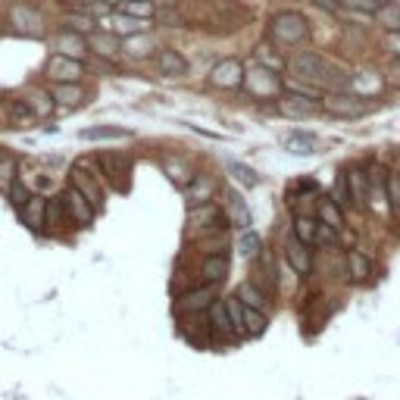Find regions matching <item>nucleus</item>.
Segmentation results:
<instances>
[{
    "label": "nucleus",
    "mask_w": 400,
    "mask_h": 400,
    "mask_svg": "<svg viewBox=\"0 0 400 400\" xmlns=\"http://www.w3.org/2000/svg\"><path fill=\"white\" fill-rule=\"evenodd\" d=\"M222 210H225V219L229 225H235V229H250L253 225V216H250V207H247V200L241 198V191H235V188H222Z\"/></svg>",
    "instance_id": "f8f14e48"
},
{
    "label": "nucleus",
    "mask_w": 400,
    "mask_h": 400,
    "mask_svg": "<svg viewBox=\"0 0 400 400\" xmlns=\"http://www.w3.org/2000/svg\"><path fill=\"white\" fill-rule=\"evenodd\" d=\"M6 113H10V122H13L16 128H32L35 122H38V119H35V113L28 110V104H25L23 97H19V100H10Z\"/></svg>",
    "instance_id": "a18cd8bd"
},
{
    "label": "nucleus",
    "mask_w": 400,
    "mask_h": 400,
    "mask_svg": "<svg viewBox=\"0 0 400 400\" xmlns=\"http://www.w3.org/2000/svg\"><path fill=\"white\" fill-rule=\"evenodd\" d=\"M322 97H310V94H281L275 110L279 116H288V119H307V116L322 113Z\"/></svg>",
    "instance_id": "9b49d317"
},
{
    "label": "nucleus",
    "mask_w": 400,
    "mask_h": 400,
    "mask_svg": "<svg viewBox=\"0 0 400 400\" xmlns=\"http://www.w3.org/2000/svg\"><path fill=\"white\" fill-rule=\"evenodd\" d=\"M229 253H203L200 263H198V272H200V281L207 285H222V279L229 275Z\"/></svg>",
    "instance_id": "f3484780"
},
{
    "label": "nucleus",
    "mask_w": 400,
    "mask_h": 400,
    "mask_svg": "<svg viewBox=\"0 0 400 400\" xmlns=\"http://www.w3.org/2000/svg\"><path fill=\"white\" fill-rule=\"evenodd\" d=\"M238 250H241V257H247L253 263V260L263 253V238H260L253 229H244L241 235H238Z\"/></svg>",
    "instance_id": "c03bdc74"
},
{
    "label": "nucleus",
    "mask_w": 400,
    "mask_h": 400,
    "mask_svg": "<svg viewBox=\"0 0 400 400\" xmlns=\"http://www.w3.org/2000/svg\"><path fill=\"white\" fill-rule=\"evenodd\" d=\"M6 198H10V203H13L16 210H23L25 203H28V198H32V188H28L23 178H16V181L10 185V191H6Z\"/></svg>",
    "instance_id": "603ef678"
},
{
    "label": "nucleus",
    "mask_w": 400,
    "mask_h": 400,
    "mask_svg": "<svg viewBox=\"0 0 400 400\" xmlns=\"http://www.w3.org/2000/svg\"><path fill=\"white\" fill-rule=\"evenodd\" d=\"M0 113H4V104H0Z\"/></svg>",
    "instance_id": "052dcab7"
},
{
    "label": "nucleus",
    "mask_w": 400,
    "mask_h": 400,
    "mask_svg": "<svg viewBox=\"0 0 400 400\" xmlns=\"http://www.w3.org/2000/svg\"><path fill=\"white\" fill-rule=\"evenodd\" d=\"M347 181H351L353 207L366 210V200H369V172L363 169V166H353V169H347Z\"/></svg>",
    "instance_id": "c756f323"
},
{
    "label": "nucleus",
    "mask_w": 400,
    "mask_h": 400,
    "mask_svg": "<svg viewBox=\"0 0 400 400\" xmlns=\"http://www.w3.org/2000/svg\"><path fill=\"white\" fill-rule=\"evenodd\" d=\"M384 207H388V172L372 169V172H369V200H366V210L378 213V210H384Z\"/></svg>",
    "instance_id": "b1692460"
},
{
    "label": "nucleus",
    "mask_w": 400,
    "mask_h": 400,
    "mask_svg": "<svg viewBox=\"0 0 400 400\" xmlns=\"http://www.w3.org/2000/svg\"><path fill=\"white\" fill-rule=\"evenodd\" d=\"M181 319V334L188 338V344L194 347H210L213 344V334H210V325H207V313H188V316H178Z\"/></svg>",
    "instance_id": "dca6fc26"
},
{
    "label": "nucleus",
    "mask_w": 400,
    "mask_h": 400,
    "mask_svg": "<svg viewBox=\"0 0 400 400\" xmlns=\"http://www.w3.org/2000/svg\"><path fill=\"white\" fill-rule=\"evenodd\" d=\"M88 50L97 54L100 60H116L122 54V38L113 32H91L88 35Z\"/></svg>",
    "instance_id": "aec40b11"
},
{
    "label": "nucleus",
    "mask_w": 400,
    "mask_h": 400,
    "mask_svg": "<svg viewBox=\"0 0 400 400\" xmlns=\"http://www.w3.org/2000/svg\"><path fill=\"white\" fill-rule=\"evenodd\" d=\"M269 332V313L257 307H244V334L247 338H263Z\"/></svg>",
    "instance_id": "f704fd0d"
},
{
    "label": "nucleus",
    "mask_w": 400,
    "mask_h": 400,
    "mask_svg": "<svg viewBox=\"0 0 400 400\" xmlns=\"http://www.w3.org/2000/svg\"><path fill=\"white\" fill-rule=\"evenodd\" d=\"M238 297L244 301V307H257V310H269V291H263L253 279H247L238 285Z\"/></svg>",
    "instance_id": "72a5a7b5"
},
{
    "label": "nucleus",
    "mask_w": 400,
    "mask_h": 400,
    "mask_svg": "<svg viewBox=\"0 0 400 400\" xmlns=\"http://www.w3.org/2000/svg\"><path fill=\"white\" fill-rule=\"evenodd\" d=\"M244 88L250 91V97H257V100H279L281 94H285V85H281L279 72L260 66L257 60L244 69Z\"/></svg>",
    "instance_id": "20e7f679"
},
{
    "label": "nucleus",
    "mask_w": 400,
    "mask_h": 400,
    "mask_svg": "<svg viewBox=\"0 0 400 400\" xmlns=\"http://www.w3.org/2000/svg\"><path fill=\"white\" fill-rule=\"evenodd\" d=\"M157 72L166 78H185L188 75V60L176 47H159L157 50Z\"/></svg>",
    "instance_id": "a211bd4d"
},
{
    "label": "nucleus",
    "mask_w": 400,
    "mask_h": 400,
    "mask_svg": "<svg viewBox=\"0 0 400 400\" xmlns=\"http://www.w3.org/2000/svg\"><path fill=\"white\" fill-rule=\"evenodd\" d=\"M63 25H66V28H69V32H78V35H85V38H88V35H91V32H97V28H94V25H97V23H94V19H91V16H85V13H82V10H75V13H69V16H66V19H63Z\"/></svg>",
    "instance_id": "de8ad7c7"
},
{
    "label": "nucleus",
    "mask_w": 400,
    "mask_h": 400,
    "mask_svg": "<svg viewBox=\"0 0 400 400\" xmlns=\"http://www.w3.org/2000/svg\"><path fill=\"white\" fill-rule=\"evenodd\" d=\"M100 176L113 185V191H128V176H132V157L119 154V150H104L97 157Z\"/></svg>",
    "instance_id": "423d86ee"
},
{
    "label": "nucleus",
    "mask_w": 400,
    "mask_h": 400,
    "mask_svg": "<svg viewBox=\"0 0 400 400\" xmlns=\"http://www.w3.org/2000/svg\"><path fill=\"white\" fill-rule=\"evenodd\" d=\"M219 181H216L210 172H198L191 181H188L185 188H181V194H185L188 207H198V203H207V200H216V194H219Z\"/></svg>",
    "instance_id": "4468645a"
},
{
    "label": "nucleus",
    "mask_w": 400,
    "mask_h": 400,
    "mask_svg": "<svg viewBox=\"0 0 400 400\" xmlns=\"http://www.w3.org/2000/svg\"><path fill=\"white\" fill-rule=\"evenodd\" d=\"M316 213H319V222L332 225V229H338V231H344V229H347L344 207H338L332 194H325V198H319V203H316Z\"/></svg>",
    "instance_id": "bb28decb"
},
{
    "label": "nucleus",
    "mask_w": 400,
    "mask_h": 400,
    "mask_svg": "<svg viewBox=\"0 0 400 400\" xmlns=\"http://www.w3.org/2000/svg\"><path fill=\"white\" fill-rule=\"evenodd\" d=\"M269 35H272V41H279V44L294 47V44H303V41L310 38V23H307L303 13L281 10L269 19Z\"/></svg>",
    "instance_id": "7ed1b4c3"
},
{
    "label": "nucleus",
    "mask_w": 400,
    "mask_h": 400,
    "mask_svg": "<svg viewBox=\"0 0 400 400\" xmlns=\"http://www.w3.org/2000/svg\"><path fill=\"white\" fill-rule=\"evenodd\" d=\"M147 28H150V19H135L119 10L110 16V32L119 35V38H132V35H141V32H147Z\"/></svg>",
    "instance_id": "c85d7f7f"
},
{
    "label": "nucleus",
    "mask_w": 400,
    "mask_h": 400,
    "mask_svg": "<svg viewBox=\"0 0 400 400\" xmlns=\"http://www.w3.org/2000/svg\"><path fill=\"white\" fill-rule=\"evenodd\" d=\"M225 172L244 188H257L260 185V172L250 169V166L241 163V159H225Z\"/></svg>",
    "instance_id": "4c0bfd02"
},
{
    "label": "nucleus",
    "mask_w": 400,
    "mask_h": 400,
    "mask_svg": "<svg viewBox=\"0 0 400 400\" xmlns=\"http://www.w3.org/2000/svg\"><path fill=\"white\" fill-rule=\"evenodd\" d=\"M222 301H225V310H229L231 329H235L238 341H241V338H247V334H244V301H241V297H238V291H235V294H225Z\"/></svg>",
    "instance_id": "ea45409f"
},
{
    "label": "nucleus",
    "mask_w": 400,
    "mask_h": 400,
    "mask_svg": "<svg viewBox=\"0 0 400 400\" xmlns=\"http://www.w3.org/2000/svg\"><path fill=\"white\" fill-rule=\"evenodd\" d=\"M229 231V219L219 200H207L198 207H188V241H200V238H213Z\"/></svg>",
    "instance_id": "f257e3e1"
},
{
    "label": "nucleus",
    "mask_w": 400,
    "mask_h": 400,
    "mask_svg": "<svg viewBox=\"0 0 400 400\" xmlns=\"http://www.w3.org/2000/svg\"><path fill=\"white\" fill-rule=\"evenodd\" d=\"M116 10L126 13V16H135V19H154L157 16V4H154V0H122Z\"/></svg>",
    "instance_id": "37998d69"
},
{
    "label": "nucleus",
    "mask_w": 400,
    "mask_h": 400,
    "mask_svg": "<svg viewBox=\"0 0 400 400\" xmlns=\"http://www.w3.org/2000/svg\"><path fill=\"white\" fill-rule=\"evenodd\" d=\"M375 23L384 32H400V4L397 0H382L375 10Z\"/></svg>",
    "instance_id": "e433bc0d"
},
{
    "label": "nucleus",
    "mask_w": 400,
    "mask_h": 400,
    "mask_svg": "<svg viewBox=\"0 0 400 400\" xmlns=\"http://www.w3.org/2000/svg\"><path fill=\"white\" fill-rule=\"evenodd\" d=\"M297 191H301V194H310V191H316V181H313V178H303V181H297Z\"/></svg>",
    "instance_id": "4d7b16f0"
},
{
    "label": "nucleus",
    "mask_w": 400,
    "mask_h": 400,
    "mask_svg": "<svg viewBox=\"0 0 400 400\" xmlns=\"http://www.w3.org/2000/svg\"><path fill=\"white\" fill-rule=\"evenodd\" d=\"M288 72L294 82L310 85V88H325L332 78V63L325 56L313 54V50H297L288 60Z\"/></svg>",
    "instance_id": "f03ea898"
},
{
    "label": "nucleus",
    "mask_w": 400,
    "mask_h": 400,
    "mask_svg": "<svg viewBox=\"0 0 400 400\" xmlns=\"http://www.w3.org/2000/svg\"><path fill=\"white\" fill-rule=\"evenodd\" d=\"M63 203H66L69 222L75 225V229H88V225L94 222V216H97V207H94V203L85 198L75 185H69L66 191H63Z\"/></svg>",
    "instance_id": "9d476101"
},
{
    "label": "nucleus",
    "mask_w": 400,
    "mask_h": 400,
    "mask_svg": "<svg viewBox=\"0 0 400 400\" xmlns=\"http://www.w3.org/2000/svg\"><path fill=\"white\" fill-rule=\"evenodd\" d=\"M319 4H329L334 6V10H344V13H351V16H375V10H378V4L382 0H319Z\"/></svg>",
    "instance_id": "7c9ffc66"
},
{
    "label": "nucleus",
    "mask_w": 400,
    "mask_h": 400,
    "mask_svg": "<svg viewBox=\"0 0 400 400\" xmlns=\"http://www.w3.org/2000/svg\"><path fill=\"white\" fill-rule=\"evenodd\" d=\"M19 219H23L32 231L44 229V222H47V198H44V194H32L25 207L19 210Z\"/></svg>",
    "instance_id": "4be33fe9"
},
{
    "label": "nucleus",
    "mask_w": 400,
    "mask_h": 400,
    "mask_svg": "<svg viewBox=\"0 0 400 400\" xmlns=\"http://www.w3.org/2000/svg\"><path fill=\"white\" fill-rule=\"evenodd\" d=\"M66 6H72V10H88V6H94L97 0H63Z\"/></svg>",
    "instance_id": "6e6d98bb"
},
{
    "label": "nucleus",
    "mask_w": 400,
    "mask_h": 400,
    "mask_svg": "<svg viewBox=\"0 0 400 400\" xmlns=\"http://www.w3.org/2000/svg\"><path fill=\"white\" fill-rule=\"evenodd\" d=\"M285 260H288V266L301 275V279H307V275L313 272V250L307 244L297 241V238H291V241L285 244Z\"/></svg>",
    "instance_id": "412c9836"
},
{
    "label": "nucleus",
    "mask_w": 400,
    "mask_h": 400,
    "mask_svg": "<svg viewBox=\"0 0 400 400\" xmlns=\"http://www.w3.org/2000/svg\"><path fill=\"white\" fill-rule=\"evenodd\" d=\"M10 19H13V25H16V32L32 35V38H38V35L44 32V23H41L38 10H32V6H23V4H19V6H13Z\"/></svg>",
    "instance_id": "5701e85b"
},
{
    "label": "nucleus",
    "mask_w": 400,
    "mask_h": 400,
    "mask_svg": "<svg viewBox=\"0 0 400 400\" xmlns=\"http://www.w3.org/2000/svg\"><path fill=\"white\" fill-rule=\"evenodd\" d=\"M332 198L338 207H353V194H351V181H347V172H338V181H334V191Z\"/></svg>",
    "instance_id": "8fccbe9b"
},
{
    "label": "nucleus",
    "mask_w": 400,
    "mask_h": 400,
    "mask_svg": "<svg viewBox=\"0 0 400 400\" xmlns=\"http://www.w3.org/2000/svg\"><path fill=\"white\" fill-rule=\"evenodd\" d=\"M319 104H322V113L334 116V119H360L369 113V100L353 91H329L322 94Z\"/></svg>",
    "instance_id": "39448f33"
},
{
    "label": "nucleus",
    "mask_w": 400,
    "mask_h": 400,
    "mask_svg": "<svg viewBox=\"0 0 400 400\" xmlns=\"http://www.w3.org/2000/svg\"><path fill=\"white\" fill-rule=\"evenodd\" d=\"M253 60L260 63V66H266V69H272V72H281L288 66V60H281V54L275 50L272 44H257V50H253Z\"/></svg>",
    "instance_id": "a19ab883"
},
{
    "label": "nucleus",
    "mask_w": 400,
    "mask_h": 400,
    "mask_svg": "<svg viewBox=\"0 0 400 400\" xmlns=\"http://www.w3.org/2000/svg\"><path fill=\"white\" fill-rule=\"evenodd\" d=\"M285 150L294 157H313V154H319V138L313 132H301L297 128V132L285 135Z\"/></svg>",
    "instance_id": "a878e982"
},
{
    "label": "nucleus",
    "mask_w": 400,
    "mask_h": 400,
    "mask_svg": "<svg viewBox=\"0 0 400 400\" xmlns=\"http://www.w3.org/2000/svg\"><path fill=\"white\" fill-rule=\"evenodd\" d=\"M388 210L400 222V172H388Z\"/></svg>",
    "instance_id": "3c124183"
},
{
    "label": "nucleus",
    "mask_w": 400,
    "mask_h": 400,
    "mask_svg": "<svg viewBox=\"0 0 400 400\" xmlns=\"http://www.w3.org/2000/svg\"><path fill=\"white\" fill-rule=\"evenodd\" d=\"M47 78H50V85L54 82H60V85H66V82H82V75H85V63L82 60H72V56H63V54H54L47 60Z\"/></svg>",
    "instance_id": "ddd939ff"
},
{
    "label": "nucleus",
    "mask_w": 400,
    "mask_h": 400,
    "mask_svg": "<svg viewBox=\"0 0 400 400\" xmlns=\"http://www.w3.org/2000/svg\"><path fill=\"white\" fill-rule=\"evenodd\" d=\"M82 141H122V138H132V132L122 126H91L78 132Z\"/></svg>",
    "instance_id": "2f4dec72"
},
{
    "label": "nucleus",
    "mask_w": 400,
    "mask_h": 400,
    "mask_svg": "<svg viewBox=\"0 0 400 400\" xmlns=\"http://www.w3.org/2000/svg\"><path fill=\"white\" fill-rule=\"evenodd\" d=\"M66 219H69V213H66V203H63V194H60V198H47V222H44V229L60 231Z\"/></svg>",
    "instance_id": "49530a36"
},
{
    "label": "nucleus",
    "mask_w": 400,
    "mask_h": 400,
    "mask_svg": "<svg viewBox=\"0 0 400 400\" xmlns=\"http://www.w3.org/2000/svg\"><path fill=\"white\" fill-rule=\"evenodd\" d=\"M344 266H347V279H351L353 285H366V281L372 279V269H375L369 253H363V250H347Z\"/></svg>",
    "instance_id": "6ab92c4d"
},
{
    "label": "nucleus",
    "mask_w": 400,
    "mask_h": 400,
    "mask_svg": "<svg viewBox=\"0 0 400 400\" xmlns=\"http://www.w3.org/2000/svg\"><path fill=\"white\" fill-rule=\"evenodd\" d=\"M219 297V285H207V281H198L194 288L181 291L176 297V303H172V310L178 313V316H188V313H207L210 303Z\"/></svg>",
    "instance_id": "0eeeda50"
},
{
    "label": "nucleus",
    "mask_w": 400,
    "mask_h": 400,
    "mask_svg": "<svg viewBox=\"0 0 400 400\" xmlns=\"http://www.w3.org/2000/svg\"><path fill=\"white\" fill-rule=\"evenodd\" d=\"M384 44L394 56H400V32H388V38H384Z\"/></svg>",
    "instance_id": "5fc2aeb1"
},
{
    "label": "nucleus",
    "mask_w": 400,
    "mask_h": 400,
    "mask_svg": "<svg viewBox=\"0 0 400 400\" xmlns=\"http://www.w3.org/2000/svg\"><path fill=\"white\" fill-rule=\"evenodd\" d=\"M50 94H54V100L56 104H63V107H78L85 100V91H82V85L78 82H66V85L54 82L50 85Z\"/></svg>",
    "instance_id": "c9c22d12"
},
{
    "label": "nucleus",
    "mask_w": 400,
    "mask_h": 400,
    "mask_svg": "<svg viewBox=\"0 0 400 400\" xmlns=\"http://www.w3.org/2000/svg\"><path fill=\"white\" fill-rule=\"evenodd\" d=\"M244 63L235 60V56H229V60L216 63L213 69H210V88H219V91H238L244 88Z\"/></svg>",
    "instance_id": "6e6552de"
},
{
    "label": "nucleus",
    "mask_w": 400,
    "mask_h": 400,
    "mask_svg": "<svg viewBox=\"0 0 400 400\" xmlns=\"http://www.w3.org/2000/svg\"><path fill=\"white\" fill-rule=\"evenodd\" d=\"M163 172H166V176H169L172 181H176L178 188H185L188 181L198 176V169H191V166H188L181 157H163Z\"/></svg>",
    "instance_id": "473e14b6"
},
{
    "label": "nucleus",
    "mask_w": 400,
    "mask_h": 400,
    "mask_svg": "<svg viewBox=\"0 0 400 400\" xmlns=\"http://www.w3.org/2000/svg\"><path fill=\"white\" fill-rule=\"evenodd\" d=\"M207 325H210V334L213 341H238L235 329H231V319H229V310H225V301L216 297L207 310Z\"/></svg>",
    "instance_id": "2eb2a0df"
},
{
    "label": "nucleus",
    "mask_w": 400,
    "mask_h": 400,
    "mask_svg": "<svg viewBox=\"0 0 400 400\" xmlns=\"http://www.w3.org/2000/svg\"><path fill=\"white\" fill-rule=\"evenodd\" d=\"M391 72H394V78L400 82V63H394V66H391Z\"/></svg>",
    "instance_id": "13d9d810"
},
{
    "label": "nucleus",
    "mask_w": 400,
    "mask_h": 400,
    "mask_svg": "<svg viewBox=\"0 0 400 400\" xmlns=\"http://www.w3.org/2000/svg\"><path fill=\"white\" fill-rule=\"evenodd\" d=\"M69 185H75L78 191L88 198L94 207H104V200H107V194H104V188H100V176H94L91 172V166H88V159H78L75 166H72V176H69Z\"/></svg>",
    "instance_id": "1a4fd4ad"
},
{
    "label": "nucleus",
    "mask_w": 400,
    "mask_h": 400,
    "mask_svg": "<svg viewBox=\"0 0 400 400\" xmlns=\"http://www.w3.org/2000/svg\"><path fill=\"white\" fill-rule=\"evenodd\" d=\"M338 235H341L338 229H332V225L319 222V231H316V244H329V247H334V244H338Z\"/></svg>",
    "instance_id": "864d4df0"
},
{
    "label": "nucleus",
    "mask_w": 400,
    "mask_h": 400,
    "mask_svg": "<svg viewBox=\"0 0 400 400\" xmlns=\"http://www.w3.org/2000/svg\"><path fill=\"white\" fill-rule=\"evenodd\" d=\"M23 100L28 104V110L35 113V119H50L56 110V100H54V94H50V88H32Z\"/></svg>",
    "instance_id": "393cba45"
},
{
    "label": "nucleus",
    "mask_w": 400,
    "mask_h": 400,
    "mask_svg": "<svg viewBox=\"0 0 400 400\" xmlns=\"http://www.w3.org/2000/svg\"><path fill=\"white\" fill-rule=\"evenodd\" d=\"M104 4H107V6H119L122 0H104Z\"/></svg>",
    "instance_id": "bf43d9fd"
},
{
    "label": "nucleus",
    "mask_w": 400,
    "mask_h": 400,
    "mask_svg": "<svg viewBox=\"0 0 400 400\" xmlns=\"http://www.w3.org/2000/svg\"><path fill=\"white\" fill-rule=\"evenodd\" d=\"M154 50H157V47H154V41H150V35H147V32L132 35V38L122 41V54H128L132 60H144V56H150Z\"/></svg>",
    "instance_id": "58836bf2"
},
{
    "label": "nucleus",
    "mask_w": 400,
    "mask_h": 400,
    "mask_svg": "<svg viewBox=\"0 0 400 400\" xmlns=\"http://www.w3.org/2000/svg\"><path fill=\"white\" fill-rule=\"evenodd\" d=\"M16 157L0 150V191H10V185L16 181Z\"/></svg>",
    "instance_id": "09e8293b"
},
{
    "label": "nucleus",
    "mask_w": 400,
    "mask_h": 400,
    "mask_svg": "<svg viewBox=\"0 0 400 400\" xmlns=\"http://www.w3.org/2000/svg\"><path fill=\"white\" fill-rule=\"evenodd\" d=\"M316 231H319V219H316V216L303 213V216H297V219H294V238L301 244H307V247L316 244Z\"/></svg>",
    "instance_id": "79ce46f5"
},
{
    "label": "nucleus",
    "mask_w": 400,
    "mask_h": 400,
    "mask_svg": "<svg viewBox=\"0 0 400 400\" xmlns=\"http://www.w3.org/2000/svg\"><path fill=\"white\" fill-rule=\"evenodd\" d=\"M56 50H60L63 56H72V60H82L85 54H88V38L78 32H69V28H63L60 35H56Z\"/></svg>",
    "instance_id": "cd10ccee"
}]
</instances>
